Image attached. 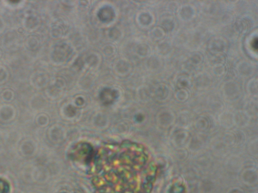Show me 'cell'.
<instances>
[{
  "instance_id": "cell-1",
  "label": "cell",
  "mask_w": 258,
  "mask_h": 193,
  "mask_svg": "<svg viewBox=\"0 0 258 193\" xmlns=\"http://www.w3.org/2000/svg\"><path fill=\"white\" fill-rule=\"evenodd\" d=\"M93 161L96 193H148L151 189L155 168L139 144H106L98 149Z\"/></svg>"
}]
</instances>
